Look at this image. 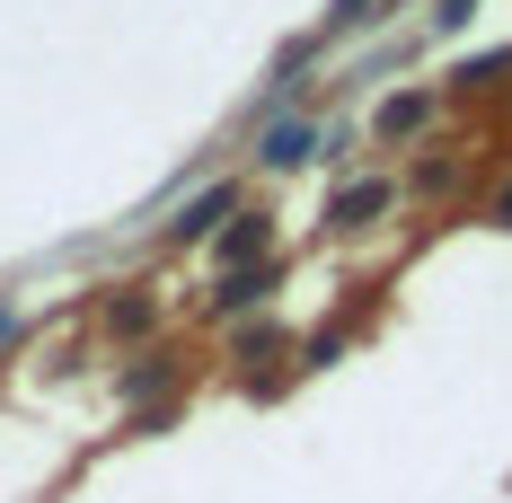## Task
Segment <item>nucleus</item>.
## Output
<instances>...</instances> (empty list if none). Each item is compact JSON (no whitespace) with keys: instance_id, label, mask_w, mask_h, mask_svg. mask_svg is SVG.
Wrapping results in <instances>:
<instances>
[{"instance_id":"obj_1","label":"nucleus","mask_w":512,"mask_h":503,"mask_svg":"<svg viewBox=\"0 0 512 503\" xmlns=\"http://www.w3.org/2000/svg\"><path fill=\"white\" fill-rule=\"evenodd\" d=\"M265 159H274V168L309 159V124H283V133H265Z\"/></svg>"},{"instance_id":"obj_2","label":"nucleus","mask_w":512,"mask_h":503,"mask_svg":"<svg viewBox=\"0 0 512 503\" xmlns=\"http://www.w3.org/2000/svg\"><path fill=\"white\" fill-rule=\"evenodd\" d=\"M415 124H424V98H398L389 115H380V133H415Z\"/></svg>"},{"instance_id":"obj_3","label":"nucleus","mask_w":512,"mask_h":503,"mask_svg":"<svg viewBox=\"0 0 512 503\" xmlns=\"http://www.w3.org/2000/svg\"><path fill=\"white\" fill-rule=\"evenodd\" d=\"M504 221H512V195H504Z\"/></svg>"}]
</instances>
